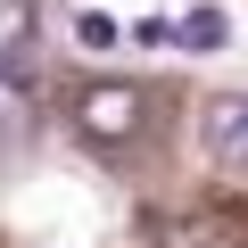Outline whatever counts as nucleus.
I'll return each instance as SVG.
<instances>
[{
    "instance_id": "1",
    "label": "nucleus",
    "mask_w": 248,
    "mask_h": 248,
    "mask_svg": "<svg viewBox=\"0 0 248 248\" xmlns=\"http://www.w3.org/2000/svg\"><path fill=\"white\" fill-rule=\"evenodd\" d=\"M199 141H207V157H215L223 174H248V91H223V99H207V116H199Z\"/></svg>"
},
{
    "instance_id": "2",
    "label": "nucleus",
    "mask_w": 248,
    "mask_h": 248,
    "mask_svg": "<svg viewBox=\"0 0 248 248\" xmlns=\"http://www.w3.org/2000/svg\"><path fill=\"white\" fill-rule=\"evenodd\" d=\"M75 116H83V133H91V141H124V133L141 124V91H133V83H91Z\"/></svg>"
},
{
    "instance_id": "3",
    "label": "nucleus",
    "mask_w": 248,
    "mask_h": 248,
    "mask_svg": "<svg viewBox=\"0 0 248 248\" xmlns=\"http://www.w3.org/2000/svg\"><path fill=\"white\" fill-rule=\"evenodd\" d=\"M223 33H232V17H223V9H190V17L174 25V42H182V50H223Z\"/></svg>"
},
{
    "instance_id": "4",
    "label": "nucleus",
    "mask_w": 248,
    "mask_h": 248,
    "mask_svg": "<svg viewBox=\"0 0 248 248\" xmlns=\"http://www.w3.org/2000/svg\"><path fill=\"white\" fill-rule=\"evenodd\" d=\"M33 25H42V17H33V0H0V50H25Z\"/></svg>"
},
{
    "instance_id": "5",
    "label": "nucleus",
    "mask_w": 248,
    "mask_h": 248,
    "mask_svg": "<svg viewBox=\"0 0 248 248\" xmlns=\"http://www.w3.org/2000/svg\"><path fill=\"white\" fill-rule=\"evenodd\" d=\"M75 42H83V50H116V42H124V25H116L108 9H83V17H75Z\"/></svg>"
}]
</instances>
